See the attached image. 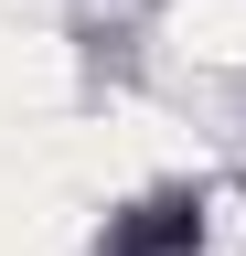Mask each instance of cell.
<instances>
[{"instance_id": "obj_1", "label": "cell", "mask_w": 246, "mask_h": 256, "mask_svg": "<svg viewBox=\"0 0 246 256\" xmlns=\"http://www.w3.org/2000/svg\"><path fill=\"white\" fill-rule=\"evenodd\" d=\"M97 256H203V192H150V203L107 214Z\"/></svg>"}]
</instances>
